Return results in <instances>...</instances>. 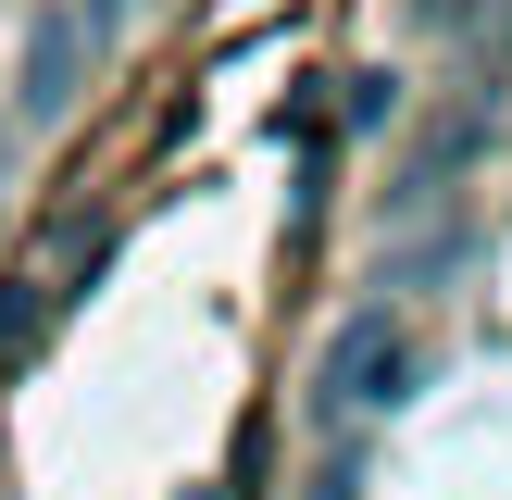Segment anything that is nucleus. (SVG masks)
<instances>
[{"mask_svg":"<svg viewBox=\"0 0 512 500\" xmlns=\"http://www.w3.org/2000/svg\"><path fill=\"white\" fill-rule=\"evenodd\" d=\"M413 25L475 50V63H512V0H413Z\"/></svg>","mask_w":512,"mask_h":500,"instance_id":"obj_4","label":"nucleus"},{"mask_svg":"<svg viewBox=\"0 0 512 500\" xmlns=\"http://www.w3.org/2000/svg\"><path fill=\"white\" fill-rule=\"evenodd\" d=\"M488 138H500V100H463L450 125H425V138H413V163H400V213H425V200H438V188H450V175H463Z\"/></svg>","mask_w":512,"mask_h":500,"instance_id":"obj_3","label":"nucleus"},{"mask_svg":"<svg viewBox=\"0 0 512 500\" xmlns=\"http://www.w3.org/2000/svg\"><path fill=\"white\" fill-rule=\"evenodd\" d=\"M50 313H63V300H50V275H38V263H13V275H0V375H13L25 350L50 338Z\"/></svg>","mask_w":512,"mask_h":500,"instance_id":"obj_5","label":"nucleus"},{"mask_svg":"<svg viewBox=\"0 0 512 500\" xmlns=\"http://www.w3.org/2000/svg\"><path fill=\"white\" fill-rule=\"evenodd\" d=\"M450 263H463V225H438V238L388 250V288H425V275H450Z\"/></svg>","mask_w":512,"mask_h":500,"instance_id":"obj_6","label":"nucleus"},{"mask_svg":"<svg viewBox=\"0 0 512 500\" xmlns=\"http://www.w3.org/2000/svg\"><path fill=\"white\" fill-rule=\"evenodd\" d=\"M75 88H88V25H75V0H63V13H38V25H25L13 113H25V125H63V113H75Z\"/></svg>","mask_w":512,"mask_h":500,"instance_id":"obj_2","label":"nucleus"},{"mask_svg":"<svg viewBox=\"0 0 512 500\" xmlns=\"http://www.w3.org/2000/svg\"><path fill=\"white\" fill-rule=\"evenodd\" d=\"M400 113V75H350V125H388Z\"/></svg>","mask_w":512,"mask_h":500,"instance_id":"obj_7","label":"nucleus"},{"mask_svg":"<svg viewBox=\"0 0 512 500\" xmlns=\"http://www.w3.org/2000/svg\"><path fill=\"white\" fill-rule=\"evenodd\" d=\"M0 175H13V125H0Z\"/></svg>","mask_w":512,"mask_h":500,"instance_id":"obj_10","label":"nucleus"},{"mask_svg":"<svg viewBox=\"0 0 512 500\" xmlns=\"http://www.w3.org/2000/svg\"><path fill=\"white\" fill-rule=\"evenodd\" d=\"M413 400V325L388 313V300H363V313L325 338V363H313V413L338 425V413H400Z\"/></svg>","mask_w":512,"mask_h":500,"instance_id":"obj_1","label":"nucleus"},{"mask_svg":"<svg viewBox=\"0 0 512 500\" xmlns=\"http://www.w3.org/2000/svg\"><path fill=\"white\" fill-rule=\"evenodd\" d=\"M313 500H363V475H350V463H325V475H313Z\"/></svg>","mask_w":512,"mask_h":500,"instance_id":"obj_9","label":"nucleus"},{"mask_svg":"<svg viewBox=\"0 0 512 500\" xmlns=\"http://www.w3.org/2000/svg\"><path fill=\"white\" fill-rule=\"evenodd\" d=\"M75 25H88V50H100V38L125 25V0H75Z\"/></svg>","mask_w":512,"mask_h":500,"instance_id":"obj_8","label":"nucleus"}]
</instances>
